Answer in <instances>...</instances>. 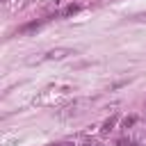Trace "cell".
<instances>
[{
    "label": "cell",
    "mask_w": 146,
    "mask_h": 146,
    "mask_svg": "<svg viewBox=\"0 0 146 146\" xmlns=\"http://www.w3.org/2000/svg\"><path fill=\"white\" fill-rule=\"evenodd\" d=\"M84 105H87V100H75V103H71V105H68V107H66V110H64L59 116H62V119H71V116H78V114L82 112V107H84Z\"/></svg>",
    "instance_id": "cell-1"
},
{
    "label": "cell",
    "mask_w": 146,
    "mask_h": 146,
    "mask_svg": "<svg viewBox=\"0 0 146 146\" xmlns=\"http://www.w3.org/2000/svg\"><path fill=\"white\" fill-rule=\"evenodd\" d=\"M71 50H66V48H57V50H50L48 52V59H62L64 55H68Z\"/></svg>",
    "instance_id": "cell-2"
},
{
    "label": "cell",
    "mask_w": 146,
    "mask_h": 146,
    "mask_svg": "<svg viewBox=\"0 0 146 146\" xmlns=\"http://www.w3.org/2000/svg\"><path fill=\"white\" fill-rule=\"evenodd\" d=\"M116 121H119V116H116V114H112V116H110V119L103 123V128H100V130H103V132H110V130L116 125Z\"/></svg>",
    "instance_id": "cell-3"
},
{
    "label": "cell",
    "mask_w": 146,
    "mask_h": 146,
    "mask_svg": "<svg viewBox=\"0 0 146 146\" xmlns=\"http://www.w3.org/2000/svg\"><path fill=\"white\" fill-rule=\"evenodd\" d=\"M41 23L39 21H34V23H27V25H23V27H18V34H27V32H32V30H36Z\"/></svg>",
    "instance_id": "cell-4"
},
{
    "label": "cell",
    "mask_w": 146,
    "mask_h": 146,
    "mask_svg": "<svg viewBox=\"0 0 146 146\" xmlns=\"http://www.w3.org/2000/svg\"><path fill=\"white\" fill-rule=\"evenodd\" d=\"M78 9H80V5H68V7H66V9L62 11V16H73V14L78 11Z\"/></svg>",
    "instance_id": "cell-5"
},
{
    "label": "cell",
    "mask_w": 146,
    "mask_h": 146,
    "mask_svg": "<svg viewBox=\"0 0 146 146\" xmlns=\"http://www.w3.org/2000/svg\"><path fill=\"white\" fill-rule=\"evenodd\" d=\"M116 146H141L139 141H132V139H119Z\"/></svg>",
    "instance_id": "cell-6"
},
{
    "label": "cell",
    "mask_w": 146,
    "mask_h": 146,
    "mask_svg": "<svg viewBox=\"0 0 146 146\" xmlns=\"http://www.w3.org/2000/svg\"><path fill=\"white\" fill-rule=\"evenodd\" d=\"M135 123H137V116H125L123 119V128H132Z\"/></svg>",
    "instance_id": "cell-7"
},
{
    "label": "cell",
    "mask_w": 146,
    "mask_h": 146,
    "mask_svg": "<svg viewBox=\"0 0 146 146\" xmlns=\"http://www.w3.org/2000/svg\"><path fill=\"white\" fill-rule=\"evenodd\" d=\"M52 146H73V141H59V144H52Z\"/></svg>",
    "instance_id": "cell-8"
},
{
    "label": "cell",
    "mask_w": 146,
    "mask_h": 146,
    "mask_svg": "<svg viewBox=\"0 0 146 146\" xmlns=\"http://www.w3.org/2000/svg\"><path fill=\"white\" fill-rule=\"evenodd\" d=\"M84 146H103L100 141H84Z\"/></svg>",
    "instance_id": "cell-9"
}]
</instances>
